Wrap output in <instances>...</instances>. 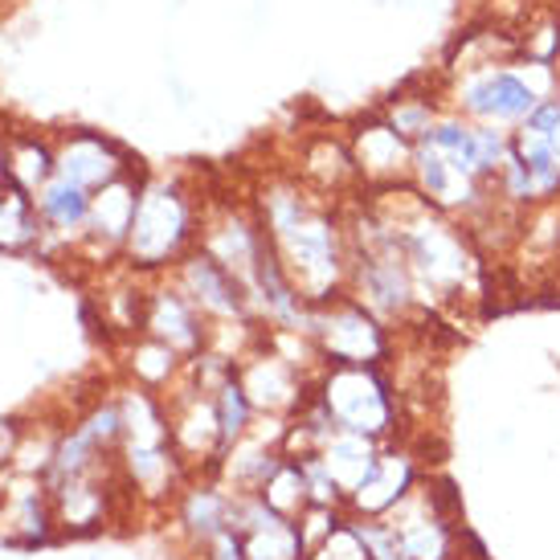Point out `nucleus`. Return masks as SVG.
<instances>
[{"label": "nucleus", "instance_id": "15", "mask_svg": "<svg viewBox=\"0 0 560 560\" xmlns=\"http://www.w3.org/2000/svg\"><path fill=\"white\" fill-rule=\"evenodd\" d=\"M385 119H389L397 131H401L405 140L409 143H418L430 127H434V119H438V107L430 103V98H393L389 107L381 110Z\"/></svg>", "mask_w": 560, "mask_h": 560}, {"label": "nucleus", "instance_id": "4", "mask_svg": "<svg viewBox=\"0 0 560 560\" xmlns=\"http://www.w3.org/2000/svg\"><path fill=\"white\" fill-rule=\"evenodd\" d=\"M545 98L548 94L536 91L512 66L470 70L454 86V107H458V115L470 119V124H491V127H520Z\"/></svg>", "mask_w": 560, "mask_h": 560}, {"label": "nucleus", "instance_id": "16", "mask_svg": "<svg viewBox=\"0 0 560 560\" xmlns=\"http://www.w3.org/2000/svg\"><path fill=\"white\" fill-rule=\"evenodd\" d=\"M557 94H560V91H557Z\"/></svg>", "mask_w": 560, "mask_h": 560}, {"label": "nucleus", "instance_id": "8", "mask_svg": "<svg viewBox=\"0 0 560 560\" xmlns=\"http://www.w3.org/2000/svg\"><path fill=\"white\" fill-rule=\"evenodd\" d=\"M140 188L143 176L127 172L119 180L103 185L91 197V218H86V230H82V249H98L103 258H115L124 254L127 234H131V221H136V205H140Z\"/></svg>", "mask_w": 560, "mask_h": 560}, {"label": "nucleus", "instance_id": "3", "mask_svg": "<svg viewBox=\"0 0 560 560\" xmlns=\"http://www.w3.org/2000/svg\"><path fill=\"white\" fill-rule=\"evenodd\" d=\"M307 340L327 364H381L389 357V336L381 315L369 312L357 295L343 291L331 303H319L307 315Z\"/></svg>", "mask_w": 560, "mask_h": 560}, {"label": "nucleus", "instance_id": "7", "mask_svg": "<svg viewBox=\"0 0 560 560\" xmlns=\"http://www.w3.org/2000/svg\"><path fill=\"white\" fill-rule=\"evenodd\" d=\"M143 336L168 343L180 360H197L205 352V315L201 307L185 295L180 282H168V287H156L148 295V307H143Z\"/></svg>", "mask_w": 560, "mask_h": 560}, {"label": "nucleus", "instance_id": "11", "mask_svg": "<svg viewBox=\"0 0 560 560\" xmlns=\"http://www.w3.org/2000/svg\"><path fill=\"white\" fill-rule=\"evenodd\" d=\"M91 188L74 185V180H66V176H54L33 201H37V213H42V225H46V234L42 237H82L86 230V218H91Z\"/></svg>", "mask_w": 560, "mask_h": 560}, {"label": "nucleus", "instance_id": "9", "mask_svg": "<svg viewBox=\"0 0 560 560\" xmlns=\"http://www.w3.org/2000/svg\"><path fill=\"white\" fill-rule=\"evenodd\" d=\"M348 148H352L360 180H369V185H376V188H389V185H397V180H409V168H413V143L405 140L385 115L364 119V124L352 131Z\"/></svg>", "mask_w": 560, "mask_h": 560}, {"label": "nucleus", "instance_id": "13", "mask_svg": "<svg viewBox=\"0 0 560 560\" xmlns=\"http://www.w3.org/2000/svg\"><path fill=\"white\" fill-rule=\"evenodd\" d=\"M42 234H46V225H42L33 192L4 180L0 185V249L4 254H30V249L42 246Z\"/></svg>", "mask_w": 560, "mask_h": 560}, {"label": "nucleus", "instance_id": "2", "mask_svg": "<svg viewBox=\"0 0 560 560\" xmlns=\"http://www.w3.org/2000/svg\"><path fill=\"white\" fill-rule=\"evenodd\" d=\"M319 397L348 434L381 442L397 425V393L376 364H331L319 381Z\"/></svg>", "mask_w": 560, "mask_h": 560}, {"label": "nucleus", "instance_id": "10", "mask_svg": "<svg viewBox=\"0 0 560 560\" xmlns=\"http://www.w3.org/2000/svg\"><path fill=\"white\" fill-rule=\"evenodd\" d=\"M234 373L258 413H299V405L315 393V385L312 389L303 385L299 360H287L279 352H258V357L242 360Z\"/></svg>", "mask_w": 560, "mask_h": 560}, {"label": "nucleus", "instance_id": "6", "mask_svg": "<svg viewBox=\"0 0 560 560\" xmlns=\"http://www.w3.org/2000/svg\"><path fill=\"white\" fill-rule=\"evenodd\" d=\"M54 156H58V176L91 188V192H98L103 185L131 172V152H127L124 143H115L110 136L91 131V127L62 131L54 140Z\"/></svg>", "mask_w": 560, "mask_h": 560}, {"label": "nucleus", "instance_id": "5", "mask_svg": "<svg viewBox=\"0 0 560 560\" xmlns=\"http://www.w3.org/2000/svg\"><path fill=\"white\" fill-rule=\"evenodd\" d=\"M176 282L185 287V295L201 307V315L209 319H249V291L246 282L237 279L234 270H225V266L213 258V254H205L201 246H192L176 262Z\"/></svg>", "mask_w": 560, "mask_h": 560}, {"label": "nucleus", "instance_id": "14", "mask_svg": "<svg viewBox=\"0 0 560 560\" xmlns=\"http://www.w3.org/2000/svg\"><path fill=\"white\" fill-rule=\"evenodd\" d=\"M237 369V364H234ZM213 409H218V425H221V454H230L249 434V425H254V401H249V393L242 389V381L237 373L230 381H221L218 393H213ZM225 463V458H221Z\"/></svg>", "mask_w": 560, "mask_h": 560}, {"label": "nucleus", "instance_id": "12", "mask_svg": "<svg viewBox=\"0 0 560 560\" xmlns=\"http://www.w3.org/2000/svg\"><path fill=\"white\" fill-rule=\"evenodd\" d=\"M4 164H9V180L25 192H42V188L58 176V156H54V140L33 136V131H9L4 136Z\"/></svg>", "mask_w": 560, "mask_h": 560}, {"label": "nucleus", "instance_id": "1", "mask_svg": "<svg viewBox=\"0 0 560 560\" xmlns=\"http://www.w3.org/2000/svg\"><path fill=\"white\" fill-rule=\"evenodd\" d=\"M201 209L180 180L168 176H143L136 221L127 234L124 258L136 270H164L176 266L201 237Z\"/></svg>", "mask_w": 560, "mask_h": 560}]
</instances>
